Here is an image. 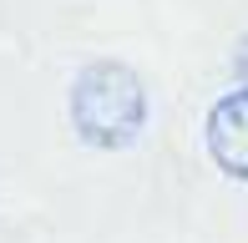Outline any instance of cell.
I'll return each instance as SVG.
<instances>
[{
	"label": "cell",
	"instance_id": "cell-1",
	"mask_svg": "<svg viewBox=\"0 0 248 243\" xmlns=\"http://www.w3.org/2000/svg\"><path fill=\"white\" fill-rule=\"evenodd\" d=\"M71 122L92 147H127L147 122V91L127 61H92L71 81Z\"/></svg>",
	"mask_w": 248,
	"mask_h": 243
},
{
	"label": "cell",
	"instance_id": "cell-2",
	"mask_svg": "<svg viewBox=\"0 0 248 243\" xmlns=\"http://www.w3.org/2000/svg\"><path fill=\"white\" fill-rule=\"evenodd\" d=\"M208 152L228 178H248V86L218 96L208 112Z\"/></svg>",
	"mask_w": 248,
	"mask_h": 243
},
{
	"label": "cell",
	"instance_id": "cell-3",
	"mask_svg": "<svg viewBox=\"0 0 248 243\" xmlns=\"http://www.w3.org/2000/svg\"><path fill=\"white\" fill-rule=\"evenodd\" d=\"M238 76H243V81H248V41H243V46H238Z\"/></svg>",
	"mask_w": 248,
	"mask_h": 243
}]
</instances>
